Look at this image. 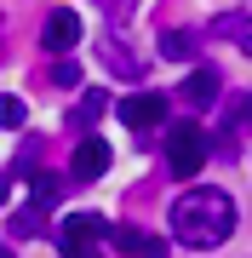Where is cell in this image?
Instances as JSON below:
<instances>
[{
    "instance_id": "obj_1",
    "label": "cell",
    "mask_w": 252,
    "mask_h": 258,
    "mask_svg": "<svg viewBox=\"0 0 252 258\" xmlns=\"http://www.w3.org/2000/svg\"><path fill=\"white\" fill-rule=\"evenodd\" d=\"M172 235L195 252H212L235 235V201L224 189H189L172 201Z\"/></svg>"
},
{
    "instance_id": "obj_2",
    "label": "cell",
    "mask_w": 252,
    "mask_h": 258,
    "mask_svg": "<svg viewBox=\"0 0 252 258\" xmlns=\"http://www.w3.org/2000/svg\"><path fill=\"white\" fill-rule=\"evenodd\" d=\"M103 241H109V218L103 212H69L57 224V252L63 258H103Z\"/></svg>"
},
{
    "instance_id": "obj_3",
    "label": "cell",
    "mask_w": 252,
    "mask_h": 258,
    "mask_svg": "<svg viewBox=\"0 0 252 258\" xmlns=\"http://www.w3.org/2000/svg\"><path fill=\"white\" fill-rule=\"evenodd\" d=\"M206 155H212V138L195 126V120H178V126L166 132V166H172V178H195Z\"/></svg>"
},
{
    "instance_id": "obj_4",
    "label": "cell",
    "mask_w": 252,
    "mask_h": 258,
    "mask_svg": "<svg viewBox=\"0 0 252 258\" xmlns=\"http://www.w3.org/2000/svg\"><path fill=\"white\" fill-rule=\"evenodd\" d=\"M166 109H172V98L166 92H155V86H149V92H132V98H121V120H126V126H160V120H166Z\"/></svg>"
},
{
    "instance_id": "obj_5",
    "label": "cell",
    "mask_w": 252,
    "mask_h": 258,
    "mask_svg": "<svg viewBox=\"0 0 252 258\" xmlns=\"http://www.w3.org/2000/svg\"><path fill=\"white\" fill-rule=\"evenodd\" d=\"M103 172H109V144L86 132V138L75 144V161H69V178H80V184H92V178H103Z\"/></svg>"
},
{
    "instance_id": "obj_6",
    "label": "cell",
    "mask_w": 252,
    "mask_h": 258,
    "mask_svg": "<svg viewBox=\"0 0 252 258\" xmlns=\"http://www.w3.org/2000/svg\"><path fill=\"white\" fill-rule=\"evenodd\" d=\"M109 241L126 258H166V241L149 235V230H138V224H109Z\"/></svg>"
},
{
    "instance_id": "obj_7",
    "label": "cell",
    "mask_w": 252,
    "mask_h": 258,
    "mask_svg": "<svg viewBox=\"0 0 252 258\" xmlns=\"http://www.w3.org/2000/svg\"><path fill=\"white\" fill-rule=\"evenodd\" d=\"M75 40H80V18L69 6H57L52 18H46V29H40V46H46V52H69Z\"/></svg>"
},
{
    "instance_id": "obj_8",
    "label": "cell",
    "mask_w": 252,
    "mask_h": 258,
    "mask_svg": "<svg viewBox=\"0 0 252 258\" xmlns=\"http://www.w3.org/2000/svg\"><path fill=\"white\" fill-rule=\"evenodd\" d=\"M178 98H184L189 103V109H212V103H218V69H189V81H184V92H178Z\"/></svg>"
},
{
    "instance_id": "obj_9",
    "label": "cell",
    "mask_w": 252,
    "mask_h": 258,
    "mask_svg": "<svg viewBox=\"0 0 252 258\" xmlns=\"http://www.w3.org/2000/svg\"><path fill=\"white\" fill-rule=\"evenodd\" d=\"M103 63L121 75V81H138V75H143V57H132V46H126L121 35H115V40H103Z\"/></svg>"
},
{
    "instance_id": "obj_10",
    "label": "cell",
    "mask_w": 252,
    "mask_h": 258,
    "mask_svg": "<svg viewBox=\"0 0 252 258\" xmlns=\"http://www.w3.org/2000/svg\"><path fill=\"white\" fill-rule=\"evenodd\" d=\"M212 35H224V40H241V46H246V57H252V18H246V12H224V18L212 23Z\"/></svg>"
},
{
    "instance_id": "obj_11",
    "label": "cell",
    "mask_w": 252,
    "mask_h": 258,
    "mask_svg": "<svg viewBox=\"0 0 252 258\" xmlns=\"http://www.w3.org/2000/svg\"><path fill=\"white\" fill-rule=\"evenodd\" d=\"M160 57H178V63L195 57V35H189V29H166V35H160Z\"/></svg>"
},
{
    "instance_id": "obj_12",
    "label": "cell",
    "mask_w": 252,
    "mask_h": 258,
    "mask_svg": "<svg viewBox=\"0 0 252 258\" xmlns=\"http://www.w3.org/2000/svg\"><path fill=\"white\" fill-rule=\"evenodd\" d=\"M29 178H35V207H52L57 195H63V184H57L52 172H29Z\"/></svg>"
},
{
    "instance_id": "obj_13",
    "label": "cell",
    "mask_w": 252,
    "mask_h": 258,
    "mask_svg": "<svg viewBox=\"0 0 252 258\" xmlns=\"http://www.w3.org/2000/svg\"><path fill=\"white\" fill-rule=\"evenodd\" d=\"M224 126H229V132H241V126H252V92H241V103H229Z\"/></svg>"
},
{
    "instance_id": "obj_14",
    "label": "cell",
    "mask_w": 252,
    "mask_h": 258,
    "mask_svg": "<svg viewBox=\"0 0 252 258\" xmlns=\"http://www.w3.org/2000/svg\"><path fill=\"white\" fill-rule=\"evenodd\" d=\"M40 212H46V207H23L18 218H12V230H18V235H40Z\"/></svg>"
},
{
    "instance_id": "obj_15",
    "label": "cell",
    "mask_w": 252,
    "mask_h": 258,
    "mask_svg": "<svg viewBox=\"0 0 252 258\" xmlns=\"http://www.w3.org/2000/svg\"><path fill=\"white\" fill-rule=\"evenodd\" d=\"M0 126H23V98H0Z\"/></svg>"
},
{
    "instance_id": "obj_16",
    "label": "cell",
    "mask_w": 252,
    "mask_h": 258,
    "mask_svg": "<svg viewBox=\"0 0 252 258\" xmlns=\"http://www.w3.org/2000/svg\"><path fill=\"white\" fill-rule=\"evenodd\" d=\"M52 81H57V86H75V81H80V69L69 63V57H57V63H52Z\"/></svg>"
},
{
    "instance_id": "obj_17",
    "label": "cell",
    "mask_w": 252,
    "mask_h": 258,
    "mask_svg": "<svg viewBox=\"0 0 252 258\" xmlns=\"http://www.w3.org/2000/svg\"><path fill=\"white\" fill-rule=\"evenodd\" d=\"M98 109H103V92H92V98H86V103H80V109H75V126H86V120H92Z\"/></svg>"
},
{
    "instance_id": "obj_18",
    "label": "cell",
    "mask_w": 252,
    "mask_h": 258,
    "mask_svg": "<svg viewBox=\"0 0 252 258\" xmlns=\"http://www.w3.org/2000/svg\"><path fill=\"white\" fill-rule=\"evenodd\" d=\"M98 6H109V12H126V6H138V0H98Z\"/></svg>"
},
{
    "instance_id": "obj_19",
    "label": "cell",
    "mask_w": 252,
    "mask_h": 258,
    "mask_svg": "<svg viewBox=\"0 0 252 258\" xmlns=\"http://www.w3.org/2000/svg\"><path fill=\"white\" fill-rule=\"evenodd\" d=\"M0 258H18V252H12V247H0Z\"/></svg>"
},
{
    "instance_id": "obj_20",
    "label": "cell",
    "mask_w": 252,
    "mask_h": 258,
    "mask_svg": "<svg viewBox=\"0 0 252 258\" xmlns=\"http://www.w3.org/2000/svg\"><path fill=\"white\" fill-rule=\"evenodd\" d=\"M0 201H6V178H0Z\"/></svg>"
}]
</instances>
